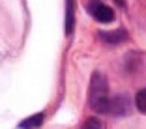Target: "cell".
<instances>
[{"instance_id": "obj_1", "label": "cell", "mask_w": 146, "mask_h": 129, "mask_svg": "<svg viewBox=\"0 0 146 129\" xmlns=\"http://www.w3.org/2000/svg\"><path fill=\"white\" fill-rule=\"evenodd\" d=\"M90 105L96 112L103 114L109 108V82L101 73H94L90 81Z\"/></svg>"}, {"instance_id": "obj_2", "label": "cell", "mask_w": 146, "mask_h": 129, "mask_svg": "<svg viewBox=\"0 0 146 129\" xmlns=\"http://www.w3.org/2000/svg\"><path fill=\"white\" fill-rule=\"evenodd\" d=\"M86 9H88V13H90L98 22L107 24V22L114 21V11H112V8H109L107 4H103L101 0H90L88 6H86Z\"/></svg>"}, {"instance_id": "obj_3", "label": "cell", "mask_w": 146, "mask_h": 129, "mask_svg": "<svg viewBox=\"0 0 146 129\" xmlns=\"http://www.w3.org/2000/svg\"><path fill=\"white\" fill-rule=\"evenodd\" d=\"M129 110H131V105H129L127 95H118L112 101H109V108L107 112L114 114V116H127Z\"/></svg>"}, {"instance_id": "obj_4", "label": "cell", "mask_w": 146, "mask_h": 129, "mask_svg": "<svg viewBox=\"0 0 146 129\" xmlns=\"http://www.w3.org/2000/svg\"><path fill=\"white\" fill-rule=\"evenodd\" d=\"M127 38L125 30H112V32H101V39L111 45H116V43H122L124 39Z\"/></svg>"}, {"instance_id": "obj_5", "label": "cell", "mask_w": 146, "mask_h": 129, "mask_svg": "<svg viewBox=\"0 0 146 129\" xmlns=\"http://www.w3.org/2000/svg\"><path fill=\"white\" fill-rule=\"evenodd\" d=\"M43 112H38V114H34V116H28L26 120H23L21 124H19V127L21 129H32V127H39L43 122Z\"/></svg>"}, {"instance_id": "obj_6", "label": "cell", "mask_w": 146, "mask_h": 129, "mask_svg": "<svg viewBox=\"0 0 146 129\" xmlns=\"http://www.w3.org/2000/svg\"><path fill=\"white\" fill-rule=\"evenodd\" d=\"M73 0H68V8H66V34L73 32Z\"/></svg>"}, {"instance_id": "obj_7", "label": "cell", "mask_w": 146, "mask_h": 129, "mask_svg": "<svg viewBox=\"0 0 146 129\" xmlns=\"http://www.w3.org/2000/svg\"><path fill=\"white\" fill-rule=\"evenodd\" d=\"M135 107H137L139 112L146 114V88L137 92V95H135Z\"/></svg>"}, {"instance_id": "obj_8", "label": "cell", "mask_w": 146, "mask_h": 129, "mask_svg": "<svg viewBox=\"0 0 146 129\" xmlns=\"http://www.w3.org/2000/svg\"><path fill=\"white\" fill-rule=\"evenodd\" d=\"M81 129H101V122L98 118H88V120L82 124Z\"/></svg>"}, {"instance_id": "obj_9", "label": "cell", "mask_w": 146, "mask_h": 129, "mask_svg": "<svg viewBox=\"0 0 146 129\" xmlns=\"http://www.w3.org/2000/svg\"><path fill=\"white\" fill-rule=\"evenodd\" d=\"M114 2L120 6V8H125V0H114Z\"/></svg>"}]
</instances>
